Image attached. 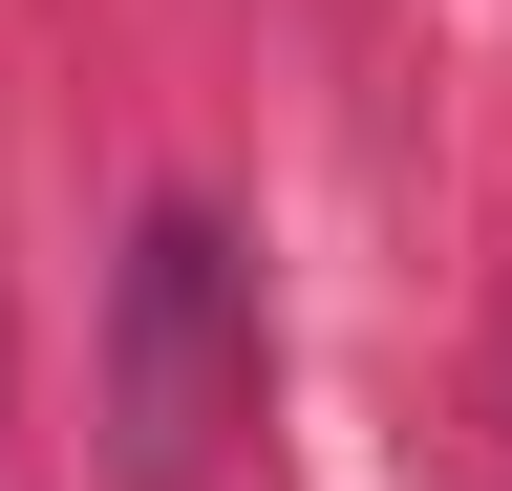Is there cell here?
Returning a JSON list of instances; mask_svg holds the SVG:
<instances>
[{
	"instance_id": "obj_1",
	"label": "cell",
	"mask_w": 512,
	"mask_h": 491,
	"mask_svg": "<svg viewBox=\"0 0 512 491\" xmlns=\"http://www.w3.org/2000/svg\"><path fill=\"white\" fill-rule=\"evenodd\" d=\"M235 406H256V257L171 193L150 235H128V299H107V427H128V491H192Z\"/></svg>"
}]
</instances>
